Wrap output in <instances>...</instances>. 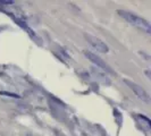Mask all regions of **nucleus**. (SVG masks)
<instances>
[{"mask_svg": "<svg viewBox=\"0 0 151 136\" xmlns=\"http://www.w3.org/2000/svg\"><path fill=\"white\" fill-rule=\"evenodd\" d=\"M117 13H118V15L121 16V17H123L126 22H129L131 25H133V26H135L137 29L144 31V32L148 33V34L151 33L150 23L148 22L145 18L136 15L134 13L127 11V10H121V9H119V10H117Z\"/></svg>", "mask_w": 151, "mask_h": 136, "instance_id": "1", "label": "nucleus"}, {"mask_svg": "<svg viewBox=\"0 0 151 136\" xmlns=\"http://www.w3.org/2000/svg\"><path fill=\"white\" fill-rule=\"evenodd\" d=\"M124 83L126 84L129 89L135 93V95L139 99H141L142 101L147 102V103L150 102V95H149V93L144 90L142 86H140L139 84L134 83V82H132V81H129V79H124Z\"/></svg>", "mask_w": 151, "mask_h": 136, "instance_id": "2", "label": "nucleus"}, {"mask_svg": "<svg viewBox=\"0 0 151 136\" xmlns=\"http://www.w3.org/2000/svg\"><path fill=\"white\" fill-rule=\"evenodd\" d=\"M84 37H85V39H86V41L89 42V44H90L94 50H97L98 52L107 53L108 51H109L108 45H107L104 41H101L99 38L94 37V35H91V34H89V33H85Z\"/></svg>", "mask_w": 151, "mask_h": 136, "instance_id": "3", "label": "nucleus"}, {"mask_svg": "<svg viewBox=\"0 0 151 136\" xmlns=\"http://www.w3.org/2000/svg\"><path fill=\"white\" fill-rule=\"evenodd\" d=\"M84 54L88 57V59H89L91 62H93V64H94L98 68H100L101 70L107 72V73H110V74H114L113 69L110 68V66L107 65L106 62L102 60L100 57H98L96 53L91 52V51H84Z\"/></svg>", "mask_w": 151, "mask_h": 136, "instance_id": "4", "label": "nucleus"}, {"mask_svg": "<svg viewBox=\"0 0 151 136\" xmlns=\"http://www.w3.org/2000/svg\"><path fill=\"white\" fill-rule=\"evenodd\" d=\"M91 72H92V74L96 76V78L99 79L101 83L104 84H110V81H109V78L107 77V75L105 74V72L104 70H101L100 68L98 67H92L91 68Z\"/></svg>", "mask_w": 151, "mask_h": 136, "instance_id": "5", "label": "nucleus"}, {"mask_svg": "<svg viewBox=\"0 0 151 136\" xmlns=\"http://www.w3.org/2000/svg\"><path fill=\"white\" fill-rule=\"evenodd\" d=\"M0 94L1 95H7V97H10V98H21L19 95H17V94H14V93H9V92H0Z\"/></svg>", "mask_w": 151, "mask_h": 136, "instance_id": "6", "label": "nucleus"}, {"mask_svg": "<svg viewBox=\"0 0 151 136\" xmlns=\"http://www.w3.org/2000/svg\"><path fill=\"white\" fill-rule=\"evenodd\" d=\"M0 4H6V5H13L14 1H8V0H0Z\"/></svg>", "mask_w": 151, "mask_h": 136, "instance_id": "7", "label": "nucleus"}]
</instances>
